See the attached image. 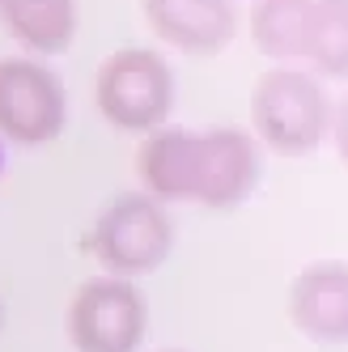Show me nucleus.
<instances>
[{"label":"nucleus","mask_w":348,"mask_h":352,"mask_svg":"<svg viewBox=\"0 0 348 352\" xmlns=\"http://www.w3.org/2000/svg\"><path fill=\"white\" fill-rule=\"evenodd\" d=\"M251 115H255L259 136L281 153H310L327 136V123H331V107H327L323 85L310 72H297V68L268 72L255 85Z\"/></svg>","instance_id":"obj_1"},{"label":"nucleus","mask_w":348,"mask_h":352,"mask_svg":"<svg viewBox=\"0 0 348 352\" xmlns=\"http://www.w3.org/2000/svg\"><path fill=\"white\" fill-rule=\"evenodd\" d=\"M89 246H94L98 263L128 280V276L153 272L170 255L174 225L153 195H119L98 217Z\"/></svg>","instance_id":"obj_2"},{"label":"nucleus","mask_w":348,"mask_h":352,"mask_svg":"<svg viewBox=\"0 0 348 352\" xmlns=\"http://www.w3.org/2000/svg\"><path fill=\"white\" fill-rule=\"evenodd\" d=\"M149 306L123 276H98L77 289L68 306V336L77 352H136Z\"/></svg>","instance_id":"obj_3"},{"label":"nucleus","mask_w":348,"mask_h":352,"mask_svg":"<svg viewBox=\"0 0 348 352\" xmlns=\"http://www.w3.org/2000/svg\"><path fill=\"white\" fill-rule=\"evenodd\" d=\"M174 102V77L162 56L128 47L115 52L98 72V107L123 132L157 128Z\"/></svg>","instance_id":"obj_4"},{"label":"nucleus","mask_w":348,"mask_h":352,"mask_svg":"<svg viewBox=\"0 0 348 352\" xmlns=\"http://www.w3.org/2000/svg\"><path fill=\"white\" fill-rule=\"evenodd\" d=\"M68 98L56 72L30 60H0V132L17 144H43L64 128Z\"/></svg>","instance_id":"obj_5"},{"label":"nucleus","mask_w":348,"mask_h":352,"mask_svg":"<svg viewBox=\"0 0 348 352\" xmlns=\"http://www.w3.org/2000/svg\"><path fill=\"white\" fill-rule=\"evenodd\" d=\"M289 314L302 336L318 344H348V263L323 259L293 280Z\"/></svg>","instance_id":"obj_6"},{"label":"nucleus","mask_w":348,"mask_h":352,"mask_svg":"<svg viewBox=\"0 0 348 352\" xmlns=\"http://www.w3.org/2000/svg\"><path fill=\"white\" fill-rule=\"evenodd\" d=\"M259 179V153L255 140L238 128H213L200 136V179L195 199L208 208H230L251 195Z\"/></svg>","instance_id":"obj_7"},{"label":"nucleus","mask_w":348,"mask_h":352,"mask_svg":"<svg viewBox=\"0 0 348 352\" xmlns=\"http://www.w3.org/2000/svg\"><path fill=\"white\" fill-rule=\"evenodd\" d=\"M144 17L170 47L187 56H213L230 43L238 9L234 0H144Z\"/></svg>","instance_id":"obj_8"},{"label":"nucleus","mask_w":348,"mask_h":352,"mask_svg":"<svg viewBox=\"0 0 348 352\" xmlns=\"http://www.w3.org/2000/svg\"><path fill=\"white\" fill-rule=\"evenodd\" d=\"M140 179L153 199H195L200 179V136L187 128H162L140 148Z\"/></svg>","instance_id":"obj_9"},{"label":"nucleus","mask_w":348,"mask_h":352,"mask_svg":"<svg viewBox=\"0 0 348 352\" xmlns=\"http://www.w3.org/2000/svg\"><path fill=\"white\" fill-rule=\"evenodd\" d=\"M5 26L17 43L34 52H64L77 34V5L72 0H5Z\"/></svg>","instance_id":"obj_10"},{"label":"nucleus","mask_w":348,"mask_h":352,"mask_svg":"<svg viewBox=\"0 0 348 352\" xmlns=\"http://www.w3.org/2000/svg\"><path fill=\"white\" fill-rule=\"evenodd\" d=\"M310 17H314V0H255L251 26H255L259 52L276 56V60L306 56Z\"/></svg>","instance_id":"obj_11"},{"label":"nucleus","mask_w":348,"mask_h":352,"mask_svg":"<svg viewBox=\"0 0 348 352\" xmlns=\"http://www.w3.org/2000/svg\"><path fill=\"white\" fill-rule=\"evenodd\" d=\"M306 56L327 77H348V0H314Z\"/></svg>","instance_id":"obj_12"},{"label":"nucleus","mask_w":348,"mask_h":352,"mask_svg":"<svg viewBox=\"0 0 348 352\" xmlns=\"http://www.w3.org/2000/svg\"><path fill=\"white\" fill-rule=\"evenodd\" d=\"M331 136H336V148H340V157L348 162V98L340 102V111L331 115Z\"/></svg>","instance_id":"obj_13"},{"label":"nucleus","mask_w":348,"mask_h":352,"mask_svg":"<svg viewBox=\"0 0 348 352\" xmlns=\"http://www.w3.org/2000/svg\"><path fill=\"white\" fill-rule=\"evenodd\" d=\"M0 9H5V0H0Z\"/></svg>","instance_id":"obj_14"}]
</instances>
